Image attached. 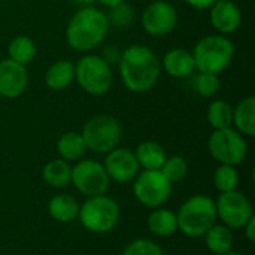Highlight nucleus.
<instances>
[{"mask_svg": "<svg viewBox=\"0 0 255 255\" xmlns=\"http://www.w3.org/2000/svg\"><path fill=\"white\" fill-rule=\"evenodd\" d=\"M0 1H1V0H0Z\"/></svg>", "mask_w": 255, "mask_h": 255, "instance_id": "39", "label": "nucleus"}, {"mask_svg": "<svg viewBox=\"0 0 255 255\" xmlns=\"http://www.w3.org/2000/svg\"><path fill=\"white\" fill-rule=\"evenodd\" d=\"M223 255H242V254H241V253H236V251H233V250H232V251H229V253H226V254H223Z\"/></svg>", "mask_w": 255, "mask_h": 255, "instance_id": "37", "label": "nucleus"}, {"mask_svg": "<svg viewBox=\"0 0 255 255\" xmlns=\"http://www.w3.org/2000/svg\"><path fill=\"white\" fill-rule=\"evenodd\" d=\"M193 85L199 96L208 99V97H214L220 91L221 82H220L218 75L197 72V75L193 78Z\"/></svg>", "mask_w": 255, "mask_h": 255, "instance_id": "30", "label": "nucleus"}, {"mask_svg": "<svg viewBox=\"0 0 255 255\" xmlns=\"http://www.w3.org/2000/svg\"><path fill=\"white\" fill-rule=\"evenodd\" d=\"M75 81V64L69 60L52 63L45 73V84L52 91H63Z\"/></svg>", "mask_w": 255, "mask_h": 255, "instance_id": "18", "label": "nucleus"}, {"mask_svg": "<svg viewBox=\"0 0 255 255\" xmlns=\"http://www.w3.org/2000/svg\"><path fill=\"white\" fill-rule=\"evenodd\" d=\"M148 230L157 238H170L178 230L176 214L166 208H155L148 217L146 221Z\"/></svg>", "mask_w": 255, "mask_h": 255, "instance_id": "19", "label": "nucleus"}, {"mask_svg": "<svg viewBox=\"0 0 255 255\" xmlns=\"http://www.w3.org/2000/svg\"><path fill=\"white\" fill-rule=\"evenodd\" d=\"M96 1H99L102 6H105V7L111 9V7H114V6H118V4L124 3L126 0H96Z\"/></svg>", "mask_w": 255, "mask_h": 255, "instance_id": "35", "label": "nucleus"}, {"mask_svg": "<svg viewBox=\"0 0 255 255\" xmlns=\"http://www.w3.org/2000/svg\"><path fill=\"white\" fill-rule=\"evenodd\" d=\"M161 70L175 79H185L194 75L196 64L193 54L184 48H173L161 58Z\"/></svg>", "mask_w": 255, "mask_h": 255, "instance_id": "16", "label": "nucleus"}, {"mask_svg": "<svg viewBox=\"0 0 255 255\" xmlns=\"http://www.w3.org/2000/svg\"><path fill=\"white\" fill-rule=\"evenodd\" d=\"M79 203L70 194H57L48 202V214L58 223H72L78 218Z\"/></svg>", "mask_w": 255, "mask_h": 255, "instance_id": "20", "label": "nucleus"}, {"mask_svg": "<svg viewBox=\"0 0 255 255\" xmlns=\"http://www.w3.org/2000/svg\"><path fill=\"white\" fill-rule=\"evenodd\" d=\"M7 54H9L7 58L13 60L18 64L27 66L34 60L37 54V46L31 37L25 34H18L10 40L7 46Z\"/></svg>", "mask_w": 255, "mask_h": 255, "instance_id": "25", "label": "nucleus"}, {"mask_svg": "<svg viewBox=\"0 0 255 255\" xmlns=\"http://www.w3.org/2000/svg\"><path fill=\"white\" fill-rule=\"evenodd\" d=\"M242 230H244V235H245V238L250 241V242H254L255 241V217H253L244 227H242Z\"/></svg>", "mask_w": 255, "mask_h": 255, "instance_id": "34", "label": "nucleus"}, {"mask_svg": "<svg viewBox=\"0 0 255 255\" xmlns=\"http://www.w3.org/2000/svg\"><path fill=\"white\" fill-rule=\"evenodd\" d=\"M191 54L197 72L220 75L232 64L235 45L227 36L208 34L196 43Z\"/></svg>", "mask_w": 255, "mask_h": 255, "instance_id": "4", "label": "nucleus"}, {"mask_svg": "<svg viewBox=\"0 0 255 255\" xmlns=\"http://www.w3.org/2000/svg\"><path fill=\"white\" fill-rule=\"evenodd\" d=\"M100 57L109 64V66H114V64H118L120 61V57H121V51L117 48V46H105Z\"/></svg>", "mask_w": 255, "mask_h": 255, "instance_id": "32", "label": "nucleus"}, {"mask_svg": "<svg viewBox=\"0 0 255 255\" xmlns=\"http://www.w3.org/2000/svg\"><path fill=\"white\" fill-rule=\"evenodd\" d=\"M105 13H106L109 27H114V28H128L134 21V9L126 1L118 6L111 7Z\"/></svg>", "mask_w": 255, "mask_h": 255, "instance_id": "28", "label": "nucleus"}, {"mask_svg": "<svg viewBox=\"0 0 255 255\" xmlns=\"http://www.w3.org/2000/svg\"><path fill=\"white\" fill-rule=\"evenodd\" d=\"M208 151L220 164L239 166L248 154V145L241 133L233 127L214 130L208 139Z\"/></svg>", "mask_w": 255, "mask_h": 255, "instance_id": "8", "label": "nucleus"}, {"mask_svg": "<svg viewBox=\"0 0 255 255\" xmlns=\"http://www.w3.org/2000/svg\"><path fill=\"white\" fill-rule=\"evenodd\" d=\"M160 172L166 176V179L170 182V184H175V182H179L182 181L185 176H187V172H188V164L187 161L179 157V155H172V157H167L164 164L161 166Z\"/></svg>", "mask_w": 255, "mask_h": 255, "instance_id": "29", "label": "nucleus"}, {"mask_svg": "<svg viewBox=\"0 0 255 255\" xmlns=\"http://www.w3.org/2000/svg\"><path fill=\"white\" fill-rule=\"evenodd\" d=\"M123 85L131 93L151 91L161 76V60L146 45H130L121 51L118 61Z\"/></svg>", "mask_w": 255, "mask_h": 255, "instance_id": "1", "label": "nucleus"}, {"mask_svg": "<svg viewBox=\"0 0 255 255\" xmlns=\"http://www.w3.org/2000/svg\"><path fill=\"white\" fill-rule=\"evenodd\" d=\"M208 123L214 130H221V128H229L233 126V108L229 102L226 100H214L208 106Z\"/></svg>", "mask_w": 255, "mask_h": 255, "instance_id": "26", "label": "nucleus"}, {"mask_svg": "<svg viewBox=\"0 0 255 255\" xmlns=\"http://www.w3.org/2000/svg\"><path fill=\"white\" fill-rule=\"evenodd\" d=\"M239 175L235 166L230 164H220L214 172V185L221 193H229L238 190Z\"/></svg>", "mask_w": 255, "mask_h": 255, "instance_id": "27", "label": "nucleus"}, {"mask_svg": "<svg viewBox=\"0 0 255 255\" xmlns=\"http://www.w3.org/2000/svg\"><path fill=\"white\" fill-rule=\"evenodd\" d=\"M205 244L206 248L215 255H223L233 248V233L232 229H229L224 224H214L206 233H205Z\"/></svg>", "mask_w": 255, "mask_h": 255, "instance_id": "24", "label": "nucleus"}, {"mask_svg": "<svg viewBox=\"0 0 255 255\" xmlns=\"http://www.w3.org/2000/svg\"><path fill=\"white\" fill-rule=\"evenodd\" d=\"M87 149L97 154H108L120 146L123 137V127L117 117L109 114H99L88 118L81 130Z\"/></svg>", "mask_w": 255, "mask_h": 255, "instance_id": "5", "label": "nucleus"}, {"mask_svg": "<svg viewBox=\"0 0 255 255\" xmlns=\"http://www.w3.org/2000/svg\"><path fill=\"white\" fill-rule=\"evenodd\" d=\"M75 79L78 85L90 96H105L114 82L112 66L100 55L87 52L75 64Z\"/></svg>", "mask_w": 255, "mask_h": 255, "instance_id": "6", "label": "nucleus"}, {"mask_svg": "<svg viewBox=\"0 0 255 255\" xmlns=\"http://www.w3.org/2000/svg\"><path fill=\"white\" fill-rule=\"evenodd\" d=\"M134 155L140 169L143 170H160L167 158L164 148L154 140L139 143V146L134 151Z\"/></svg>", "mask_w": 255, "mask_h": 255, "instance_id": "21", "label": "nucleus"}, {"mask_svg": "<svg viewBox=\"0 0 255 255\" xmlns=\"http://www.w3.org/2000/svg\"><path fill=\"white\" fill-rule=\"evenodd\" d=\"M109 31L106 13L96 6L79 7L66 27V42L76 52H91L99 48Z\"/></svg>", "mask_w": 255, "mask_h": 255, "instance_id": "2", "label": "nucleus"}, {"mask_svg": "<svg viewBox=\"0 0 255 255\" xmlns=\"http://www.w3.org/2000/svg\"><path fill=\"white\" fill-rule=\"evenodd\" d=\"M28 72L25 66L10 58L0 61V96L9 100L18 99L27 90Z\"/></svg>", "mask_w": 255, "mask_h": 255, "instance_id": "14", "label": "nucleus"}, {"mask_svg": "<svg viewBox=\"0 0 255 255\" xmlns=\"http://www.w3.org/2000/svg\"><path fill=\"white\" fill-rule=\"evenodd\" d=\"M233 126L238 133L247 137L255 136V97L247 96L233 108Z\"/></svg>", "mask_w": 255, "mask_h": 255, "instance_id": "17", "label": "nucleus"}, {"mask_svg": "<svg viewBox=\"0 0 255 255\" xmlns=\"http://www.w3.org/2000/svg\"><path fill=\"white\" fill-rule=\"evenodd\" d=\"M121 255H164V253L157 242L151 239L139 238V239L131 241L124 248Z\"/></svg>", "mask_w": 255, "mask_h": 255, "instance_id": "31", "label": "nucleus"}, {"mask_svg": "<svg viewBox=\"0 0 255 255\" xmlns=\"http://www.w3.org/2000/svg\"><path fill=\"white\" fill-rule=\"evenodd\" d=\"M78 220L84 229L91 233H109L120 221V206L106 194L87 197V200L79 206Z\"/></svg>", "mask_w": 255, "mask_h": 255, "instance_id": "7", "label": "nucleus"}, {"mask_svg": "<svg viewBox=\"0 0 255 255\" xmlns=\"http://www.w3.org/2000/svg\"><path fill=\"white\" fill-rule=\"evenodd\" d=\"M75 6L78 7H85V6H93L96 3V0H70Z\"/></svg>", "mask_w": 255, "mask_h": 255, "instance_id": "36", "label": "nucleus"}, {"mask_svg": "<svg viewBox=\"0 0 255 255\" xmlns=\"http://www.w3.org/2000/svg\"><path fill=\"white\" fill-rule=\"evenodd\" d=\"M105 163L103 167L109 176L111 181L118 184L131 182L140 172V166L136 160L134 151L128 148H120L109 151L105 154Z\"/></svg>", "mask_w": 255, "mask_h": 255, "instance_id": "13", "label": "nucleus"}, {"mask_svg": "<svg viewBox=\"0 0 255 255\" xmlns=\"http://www.w3.org/2000/svg\"><path fill=\"white\" fill-rule=\"evenodd\" d=\"M184 1L197 10H205V9H209L217 0H184Z\"/></svg>", "mask_w": 255, "mask_h": 255, "instance_id": "33", "label": "nucleus"}, {"mask_svg": "<svg viewBox=\"0 0 255 255\" xmlns=\"http://www.w3.org/2000/svg\"><path fill=\"white\" fill-rule=\"evenodd\" d=\"M178 230L187 238H203L205 233L218 221L215 200L206 194L188 197L176 212Z\"/></svg>", "mask_w": 255, "mask_h": 255, "instance_id": "3", "label": "nucleus"}, {"mask_svg": "<svg viewBox=\"0 0 255 255\" xmlns=\"http://www.w3.org/2000/svg\"><path fill=\"white\" fill-rule=\"evenodd\" d=\"M215 209L217 220H220L221 224L227 226L232 230L242 229L254 217L251 202L244 193L238 190L221 193L220 197L215 200Z\"/></svg>", "mask_w": 255, "mask_h": 255, "instance_id": "11", "label": "nucleus"}, {"mask_svg": "<svg viewBox=\"0 0 255 255\" xmlns=\"http://www.w3.org/2000/svg\"><path fill=\"white\" fill-rule=\"evenodd\" d=\"M209 19L212 27L218 31V34L227 36L235 33L242 24V12L235 1L217 0L211 7Z\"/></svg>", "mask_w": 255, "mask_h": 255, "instance_id": "15", "label": "nucleus"}, {"mask_svg": "<svg viewBox=\"0 0 255 255\" xmlns=\"http://www.w3.org/2000/svg\"><path fill=\"white\" fill-rule=\"evenodd\" d=\"M42 178L51 188H64L72 181V166L61 158L51 160L43 166Z\"/></svg>", "mask_w": 255, "mask_h": 255, "instance_id": "23", "label": "nucleus"}, {"mask_svg": "<svg viewBox=\"0 0 255 255\" xmlns=\"http://www.w3.org/2000/svg\"><path fill=\"white\" fill-rule=\"evenodd\" d=\"M172 187L160 170H143L133 179V194L136 200L151 209L163 206L172 196Z\"/></svg>", "mask_w": 255, "mask_h": 255, "instance_id": "9", "label": "nucleus"}, {"mask_svg": "<svg viewBox=\"0 0 255 255\" xmlns=\"http://www.w3.org/2000/svg\"><path fill=\"white\" fill-rule=\"evenodd\" d=\"M227 1H233V0H227Z\"/></svg>", "mask_w": 255, "mask_h": 255, "instance_id": "38", "label": "nucleus"}, {"mask_svg": "<svg viewBox=\"0 0 255 255\" xmlns=\"http://www.w3.org/2000/svg\"><path fill=\"white\" fill-rule=\"evenodd\" d=\"M140 22L149 36L164 37L178 25L176 7L166 0H154L143 9Z\"/></svg>", "mask_w": 255, "mask_h": 255, "instance_id": "12", "label": "nucleus"}, {"mask_svg": "<svg viewBox=\"0 0 255 255\" xmlns=\"http://www.w3.org/2000/svg\"><path fill=\"white\" fill-rule=\"evenodd\" d=\"M57 152L60 158L67 163L82 160L87 152V145L82 134L78 131H67L61 134L57 140Z\"/></svg>", "mask_w": 255, "mask_h": 255, "instance_id": "22", "label": "nucleus"}, {"mask_svg": "<svg viewBox=\"0 0 255 255\" xmlns=\"http://www.w3.org/2000/svg\"><path fill=\"white\" fill-rule=\"evenodd\" d=\"M73 187L85 197H94L106 194L111 179L102 163L96 160H79L72 167Z\"/></svg>", "mask_w": 255, "mask_h": 255, "instance_id": "10", "label": "nucleus"}]
</instances>
